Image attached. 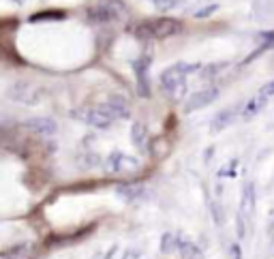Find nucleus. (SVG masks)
<instances>
[{
    "instance_id": "nucleus-1",
    "label": "nucleus",
    "mask_w": 274,
    "mask_h": 259,
    "mask_svg": "<svg viewBox=\"0 0 274 259\" xmlns=\"http://www.w3.org/2000/svg\"><path fill=\"white\" fill-rule=\"evenodd\" d=\"M197 64H174L161 73V86L172 101H182L187 94V73L195 71Z\"/></svg>"
},
{
    "instance_id": "nucleus-2",
    "label": "nucleus",
    "mask_w": 274,
    "mask_h": 259,
    "mask_svg": "<svg viewBox=\"0 0 274 259\" xmlns=\"http://www.w3.org/2000/svg\"><path fill=\"white\" fill-rule=\"evenodd\" d=\"M182 22L174 20V18H159V20H148L142 22L140 26L135 28V37L140 39H169L174 35H180L182 32Z\"/></svg>"
},
{
    "instance_id": "nucleus-3",
    "label": "nucleus",
    "mask_w": 274,
    "mask_h": 259,
    "mask_svg": "<svg viewBox=\"0 0 274 259\" xmlns=\"http://www.w3.org/2000/svg\"><path fill=\"white\" fill-rule=\"evenodd\" d=\"M107 167L114 174H135L140 169V161L128 155H122V152H111L107 159Z\"/></svg>"
},
{
    "instance_id": "nucleus-4",
    "label": "nucleus",
    "mask_w": 274,
    "mask_h": 259,
    "mask_svg": "<svg viewBox=\"0 0 274 259\" xmlns=\"http://www.w3.org/2000/svg\"><path fill=\"white\" fill-rule=\"evenodd\" d=\"M216 96H219V88L216 86H208V88H201V90H197V92H193L191 96H189V101H187V105H184V111H197V109H201V107H206V105H210Z\"/></svg>"
},
{
    "instance_id": "nucleus-5",
    "label": "nucleus",
    "mask_w": 274,
    "mask_h": 259,
    "mask_svg": "<svg viewBox=\"0 0 274 259\" xmlns=\"http://www.w3.org/2000/svg\"><path fill=\"white\" fill-rule=\"evenodd\" d=\"M73 116L79 118V120H84L86 124H90V126H94V128H107L111 122H114V120H111L101 107H88V109L84 107V109H77Z\"/></svg>"
},
{
    "instance_id": "nucleus-6",
    "label": "nucleus",
    "mask_w": 274,
    "mask_h": 259,
    "mask_svg": "<svg viewBox=\"0 0 274 259\" xmlns=\"http://www.w3.org/2000/svg\"><path fill=\"white\" fill-rule=\"evenodd\" d=\"M148 69H150V56H142L133 62L135 79H137V92L142 96H150V82H148Z\"/></svg>"
},
{
    "instance_id": "nucleus-7",
    "label": "nucleus",
    "mask_w": 274,
    "mask_h": 259,
    "mask_svg": "<svg viewBox=\"0 0 274 259\" xmlns=\"http://www.w3.org/2000/svg\"><path fill=\"white\" fill-rule=\"evenodd\" d=\"M101 109L105 111V114H107L111 120H116V118H128V116H131V107H128V103H126L124 96H111L107 103L101 105Z\"/></svg>"
},
{
    "instance_id": "nucleus-8",
    "label": "nucleus",
    "mask_w": 274,
    "mask_h": 259,
    "mask_svg": "<svg viewBox=\"0 0 274 259\" xmlns=\"http://www.w3.org/2000/svg\"><path fill=\"white\" fill-rule=\"evenodd\" d=\"M13 99H18L20 103H37L39 101V90L32 84H26V82H18L13 88H11V92H9Z\"/></svg>"
},
{
    "instance_id": "nucleus-9",
    "label": "nucleus",
    "mask_w": 274,
    "mask_h": 259,
    "mask_svg": "<svg viewBox=\"0 0 274 259\" xmlns=\"http://www.w3.org/2000/svg\"><path fill=\"white\" fill-rule=\"evenodd\" d=\"M26 128H30V131L37 133V135L50 137V135H54L56 131H58V124H56L52 118L39 116V118H30V120H26Z\"/></svg>"
},
{
    "instance_id": "nucleus-10",
    "label": "nucleus",
    "mask_w": 274,
    "mask_h": 259,
    "mask_svg": "<svg viewBox=\"0 0 274 259\" xmlns=\"http://www.w3.org/2000/svg\"><path fill=\"white\" fill-rule=\"evenodd\" d=\"M253 210H255V187H253V182H248L244 191H242V199H240V212L238 216L240 218H244V221H248L253 214Z\"/></svg>"
},
{
    "instance_id": "nucleus-11",
    "label": "nucleus",
    "mask_w": 274,
    "mask_h": 259,
    "mask_svg": "<svg viewBox=\"0 0 274 259\" xmlns=\"http://www.w3.org/2000/svg\"><path fill=\"white\" fill-rule=\"evenodd\" d=\"M118 15V11L111 5H96L94 9L88 11V18H90L94 24H107Z\"/></svg>"
},
{
    "instance_id": "nucleus-12",
    "label": "nucleus",
    "mask_w": 274,
    "mask_h": 259,
    "mask_svg": "<svg viewBox=\"0 0 274 259\" xmlns=\"http://www.w3.org/2000/svg\"><path fill=\"white\" fill-rule=\"evenodd\" d=\"M238 114H240L238 107H229V109H225V111H219V114L214 116V120H212V131H214V133L223 131L225 126H229L233 120H236Z\"/></svg>"
},
{
    "instance_id": "nucleus-13",
    "label": "nucleus",
    "mask_w": 274,
    "mask_h": 259,
    "mask_svg": "<svg viewBox=\"0 0 274 259\" xmlns=\"http://www.w3.org/2000/svg\"><path fill=\"white\" fill-rule=\"evenodd\" d=\"M131 142L137 146L140 150H146V142H148V128L144 122H135L131 126Z\"/></svg>"
},
{
    "instance_id": "nucleus-14",
    "label": "nucleus",
    "mask_w": 274,
    "mask_h": 259,
    "mask_svg": "<svg viewBox=\"0 0 274 259\" xmlns=\"http://www.w3.org/2000/svg\"><path fill=\"white\" fill-rule=\"evenodd\" d=\"M142 193H144V187L142 184H135V182H126V184H120L118 187V195L122 199H126V201L137 199Z\"/></svg>"
},
{
    "instance_id": "nucleus-15",
    "label": "nucleus",
    "mask_w": 274,
    "mask_h": 259,
    "mask_svg": "<svg viewBox=\"0 0 274 259\" xmlns=\"http://www.w3.org/2000/svg\"><path fill=\"white\" fill-rule=\"evenodd\" d=\"M180 253H182V259H204L201 255V248L191 240H180Z\"/></svg>"
},
{
    "instance_id": "nucleus-16",
    "label": "nucleus",
    "mask_w": 274,
    "mask_h": 259,
    "mask_svg": "<svg viewBox=\"0 0 274 259\" xmlns=\"http://www.w3.org/2000/svg\"><path fill=\"white\" fill-rule=\"evenodd\" d=\"M180 248V240L176 238V233H163V238H161V250L163 253H172V250Z\"/></svg>"
},
{
    "instance_id": "nucleus-17",
    "label": "nucleus",
    "mask_w": 274,
    "mask_h": 259,
    "mask_svg": "<svg viewBox=\"0 0 274 259\" xmlns=\"http://www.w3.org/2000/svg\"><path fill=\"white\" fill-rule=\"evenodd\" d=\"M265 103H268V99H263V96L255 94L253 99L248 101V105H246V109H244V116H253V114H257V111H261Z\"/></svg>"
},
{
    "instance_id": "nucleus-18",
    "label": "nucleus",
    "mask_w": 274,
    "mask_h": 259,
    "mask_svg": "<svg viewBox=\"0 0 274 259\" xmlns=\"http://www.w3.org/2000/svg\"><path fill=\"white\" fill-rule=\"evenodd\" d=\"M62 18H64L62 11H41V13L30 15V22L35 24V22H43V20H62Z\"/></svg>"
},
{
    "instance_id": "nucleus-19",
    "label": "nucleus",
    "mask_w": 274,
    "mask_h": 259,
    "mask_svg": "<svg viewBox=\"0 0 274 259\" xmlns=\"http://www.w3.org/2000/svg\"><path fill=\"white\" fill-rule=\"evenodd\" d=\"M259 39H261V47L257 50V54H261L263 50H270V47H274V30L259 32Z\"/></svg>"
},
{
    "instance_id": "nucleus-20",
    "label": "nucleus",
    "mask_w": 274,
    "mask_h": 259,
    "mask_svg": "<svg viewBox=\"0 0 274 259\" xmlns=\"http://www.w3.org/2000/svg\"><path fill=\"white\" fill-rule=\"evenodd\" d=\"M152 5H155L159 11H172V9H176V7H180L182 3L180 0H155Z\"/></svg>"
},
{
    "instance_id": "nucleus-21",
    "label": "nucleus",
    "mask_w": 274,
    "mask_h": 259,
    "mask_svg": "<svg viewBox=\"0 0 274 259\" xmlns=\"http://www.w3.org/2000/svg\"><path fill=\"white\" fill-rule=\"evenodd\" d=\"M219 11V5H210V7H204V9H199L197 13H195V18L197 20H204V18H210L212 13H216Z\"/></svg>"
},
{
    "instance_id": "nucleus-22",
    "label": "nucleus",
    "mask_w": 274,
    "mask_h": 259,
    "mask_svg": "<svg viewBox=\"0 0 274 259\" xmlns=\"http://www.w3.org/2000/svg\"><path fill=\"white\" fill-rule=\"evenodd\" d=\"M259 96H263V99H270V96L274 94V79L272 82H268V84H263L261 88H259V92H257Z\"/></svg>"
},
{
    "instance_id": "nucleus-23",
    "label": "nucleus",
    "mask_w": 274,
    "mask_h": 259,
    "mask_svg": "<svg viewBox=\"0 0 274 259\" xmlns=\"http://www.w3.org/2000/svg\"><path fill=\"white\" fill-rule=\"evenodd\" d=\"M212 214H214V223H216V225H221V223H225V214L221 212V208H219V204H212Z\"/></svg>"
},
{
    "instance_id": "nucleus-24",
    "label": "nucleus",
    "mask_w": 274,
    "mask_h": 259,
    "mask_svg": "<svg viewBox=\"0 0 274 259\" xmlns=\"http://www.w3.org/2000/svg\"><path fill=\"white\" fill-rule=\"evenodd\" d=\"M122 259H140V250H135V248H126L124 250V255Z\"/></svg>"
},
{
    "instance_id": "nucleus-25",
    "label": "nucleus",
    "mask_w": 274,
    "mask_h": 259,
    "mask_svg": "<svg viewBox=\"0 0 274 259\" xmlns=\"http://www.w3.org/2000/svg\"><path fill=\"white\" fill-rule=\"evenodd\" d=\"M231 255H233V259H242V250H240L238 244H233V246H231Z\"/></svg>"
},
{
    "instance_id": "nucleus-26",
    "label": "nucleus",
    "mask_w": 274,
    "mask_h": 259,
    "mask_svg": "<svg viewBox=\"0 0 274 259\" xmlns=\"http://www.w3.org/2000/svg\"><path fill=\"white\" fill-rule=\"evenodd\" d=\"M13 3H18V5H22V3H26V0H13Z\"/></svg>"
}]
</instances>
